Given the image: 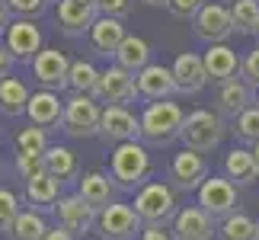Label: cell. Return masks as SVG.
Masks as SVG:
<instances>
[{"label": "cell", "mask_w": 259, "mask_h": 240, "mask_svg": "<svg viewBox=\"0 0 259 240\" xmlns=\"http://www.w3.org/2000/svg\"><path fill=\"white\" fill-rule=\"evenodd\" d=\"M186 115L189 112L179 103H173V99H154V103H147L141 112V141L147 147H170L183 135Z\"/></svg>", "instance_id": "6da1fadb"}, {"label": "cell", "mask_w": 259, "mask_h": 240, "mask_svg": "<svg viewBox=\"0 0 259 240\" xmlns=\"http://www.w3.org/2000/svg\"><path fill=\"white\" fill-rule=\"evenodd\" d=\"M109 173L122 192H138L154 173V160L144 141H125L115 144L109 154Z\"/></svg>", "instance_id": "7a4b0ae2"}, {"label": "cell", "mask_w": 259, "mask_h": 240, "mask_svg": "<svg viewBox=\"0 0 259 240\" xmlns=\"http://www.w3.org/2000/svg\"><path fill=\"white\" fill-rule=\"evenodd\" d=\"M135 212L141 215L144 227H166L179 212V192L166 179H147L135 192Z\"/></svg>", "instance_id": "3957f363"}, {"label": "cell", "mask_w": 259, "mask_h": 240, "mask_svg": "<svg viewBox=\"0 0 259 240\" xmlns=\"http://www.w3.org/2000/svg\"><path fill=\"white\" fill-rule=\"evenodd\" d=\"M227 132H231V125L224 122V115L218 112V109H192V112L186 115V125H183L179 141H183V147L211 154L214 147L224 141Z\"/></svg>", "instance_id": "277c9868"}, {"label": "cell", "mask_w": 259, "mask_h": 240, "mask_svg": "<svg viewBox=\"0 0 259 240\" xmlns=\"http://www.w3.org/2000/svg\"><path fill=\"white\" fill-rule=\"evenodd\" d=\"M99 122H103V106L90 93H71L64 99V122L61 132L67 138H93L99 135Z\"/></svg>", "instance_id": "5b68a950"}, {"label": "cell", "mask_w": 259, "mask_h": 240, "mask_svg": "<svg viewBox=\"0 0 259 240\" xmlns=\"http://www.w3.org/2000/svg\"><path fill=\"white\" fill-rule=\"evenodd\" d=\"M141 231H144V221L135 212V205L112 202V205L99 208V215H96L99 240H138Z\"/></svg>", "instance_id": "8992f818"}, {"label": "cell", "mask_w": 259, "mask_h": 240, "mask_svg": "<svg viewBox=\"0 0 259 240\" xmlns=\"http://www.w3.org/2000/svg\"><path fill=\"white\" fill-rule=\"evenodd\" d=\"M211 176L208 170V160L202 151H192V147H183L179 154L170 157L166 164V183H170L176 192H198V186Z\"/></svg>", "instance_id": "52a82bcc"}, {"label": "cell", "mask_w": 259, "mask_h": 240, "mask_svg": "<svg viewBox=\"0 0 259 240\" xmlns=\"http://www.w3.org/2000/svg\"><path fill=\"white\" fill-rule=\"evenodd\" d=\"M198 205L205 208L214 221H224L231 218L234 212H240V192H237V183L227 179L224 173L221 176H208L202 186H198Z\"/></svg>", "instance_id": "ba28073f"}, {"label": "cell", "mask_w": 259, "mask_h": 240, "mask_svg": "<svg viewBox=\"0 0 259 240\" xmlns=\"http://www.w3.org/2000/svg\"><path fill=\"white\" fill-rule=\"evenodd\" d=\"M192 29H195V35L202 38V42H208V45H224L227 38L234 35L231 7L221 4V0H208V4L195 13Z\"/></svg>", "instance_id": "9c48e42d"}, {"label": "cell", "mask_w": 259, "mask_h": 240, "mask_svg": "<svg viewBox=\"0 0 259 240\" xmlns=\"http://www.w3.org/2000/svg\"><path fill=\"white\" fill-rule=\"evenodd\" d=\"M96 138H103V144L109 147L141 141V115H135L128 106H103V122H99Z\"/></svg>", "instance_id": "30bf717a"}, {"label": "cell", "mask_w": 259, "mask_h": 240, "mask_svg": "<svg viewBox=\"0 0 259 240\" xmlns=\"http://www.w3.org/2000/svg\"><path fill=\"white\" fill-rule=\"evenodd\" d=\"M4 45L10 48V55H13L19 64L32 67L38 52L45 48V35H42V29L35 26V19H13L10 29H7V35H4Z\"/></svg>", "instance_id": "8fae6325"}, {"label": "cell", "mask_w": 259, "mask_h": 240, "mask_svg": "<svg viewBox=\"0 0 259 240\" xmlns=\"http://www.w3.org/2000/svg\"><path fill=\"white\" fill-rule=\"evenodd\" d=\"M96 99H99V103H106V106H132L135 99H141V93H138V77L128 74L125 67H118L112 61L109 67H103Z\"/></svg>", "instance_id": "7c38bea8"}, {"label": "cell", "mask_w": 259, "mask_h": 240, "mask_svg": "<svg viewBox=\"0 0 259 240\" xmlns=\"http://www.w3.org/2000/svg\"><path fill=\"white\" fill-rule=\"evenodd\" d=\"M96 215H99V212L87 202L80 192H67V195H61V202H58V208H55L58 224L67 227V231L77 234V237L96 231Z\"/></svg>", "instance_id": "4fadbf2b"}, {"label": "cell", "mask_w": 259, "mask_h": 240, "mask_svg": "<svg viewBox=\"0 0 259 240\" xmlns=\"http://www.w3.org/2000/svg\"><path fill=\"white\" fill-rule=\"evenodd\" d=\"M32 77L42 90H55L61 93L67 87V77H71V58L58 48H42L38 58L32 61Z\"/></svg>", "instance_id": "5bb4252c"}, {"label": "cell", "mask_w": 259, "mask_h": 240, "mask_svg": "<svg viewBox=\"0 0 259 240\" xmlns=\"http://www.w3.org/2000/svg\"><path fill=\"white\" fill-rule=\"evenodd\" d=\"M170 231H173L176 240H214L218 221L195 202V205H183V208H179L176 218H173V224H170Z\"/></svg>", "instance_id": "9a60e30c"}, {"label": "cell", "mask_w": 259, "mask_h": 240, "mask_svg": "<svg viewBox=\"0 0 259 240\" xmlns=\"http://www.w3.org/2000/svg\"><path fill=\"white\" fill-rule=\"evenodd\" d=\"M250 106H256V90L246 84V80L234 77V80H224V84L214 87V109L221 112L224 118H234L246 112Z\"/></svg>", "instance_id": "2e32d148"}, {"label": "cell", "mask_w": 259, "mask_h": 240, "mask_svg": "<svg viewBox=\"0 0 259 240\" xmlns=\"http://www.w3.org/2000/svg\"><path fill=\"white\" fill-rule=\"evenodd\" d=\"M90 48H93V55L99 58H112L118 55V48H122V42L128 38V29H125V19H115V16H96L93 29H90Z\"/></svg>", "instance_id": "e0dca14e"}, {"label": "cell", "mask_w": 259, "mask_h": 240, "mask_svg": "<svg viewBox=\"0 0 259 240\" xmlns=\"http://www.w3.org/2000/svg\"><path fill=\"white\" fill-rule=\"evenodd\" d=\"M96 16H99V10L83 4V0H58V29H61L67 38L90 35Z\"/></svg>", "instance_id": "ac0fdd59"}, {"label": "cell", "mask_w": 259, "mask_h": 240, "mask_svg": "<svg viewBox=\"0 0 259 240\" xmlns=\"http://www.w3.org/2000/svg\"><path fill=\"white\" fill-rule=\"evenodd\" d=\"M173 77H176V93L183 96H195L202 93L208 84V71H205V58L195 52H179L173 61Z\"/></svg>", "instance_id": "d6986e66"}, {"label": "cell", "mask_w": 259, "mask_h": 240, "mask_svg": "<svg viewBox=\"0 0 259 240\" xmlns=\"http://www.w3.org/2000/svg\"><path fill=\"white\" fill-rule=\"evenodd\" d=\"M26 118L38 128H48V132H55V128H61L64 122V99L55 93V90H42L38 87L32 99H29V109H26Z\"/></svg>", "instance_id": "ffe728a7"}, {"label": "cell", "mask_w": 259, "mask_h": 240, "mask_svg": "<svg viewBox=\"0 0 259 240\" xmlns=\"http://www.w3.org/2000/svg\"><path fill=\"white\" fill-rule=\"evenodd\" d=\"M61 179L52 176L48 170H42V173H35V176H29L26 179V205L29 208H35V212H55L58 202H61Z\"/></svg>", "instance_id": "44dd1931"}, {"label": "cell", "mask_w": 259, "mask_h": 240, "mask_svg": "<svg viewBox=\"0 0 259 240\" xmlns=\"http://www.w3.org/2000/svg\"><path fill=\"white\" fill-rule=\"evenodd\" d=\"M77 192L99 212V208L115 202L118 186H115V179H112L109 170H87V173H80V179H77Z\"/></svg>", "instance_id": "7402d4cb"}, {"label": "cell", "mask_w": 259, "mask_h": 240, "mask_svg": "<svg viewBox=\"0 0 259 240\" xmlns=\"http://www.w3.org/2000/svg\"><path fill=\"white\" fill-rule=\"evenodd\" d=\"M138 77V93L141 99L154 103V99H170L176 93V77H173V67H163V64H147Z\"/></svg>", "instance_id": "603a6c76"}, {"label": "cell", "mask_w": 259, "mask_h": 240, "mask_svg": "<svg viewBox=\"0 0 259 240\" xmlns=\"http://www.w3.org/2000/svg\"><path fill=\"white\" fill-rule=\"evenodd\" d=\"M202 58H205L208 80H214V84H224V80L240 77V64H243V58L237 55L227 42H224V45H208V52H205Z\"/></svg>", "instance_id": "cb8c5ba5"}, {"label": "cell", "mask_w": 259, "mask_h": 240, "mask_svg": "<svg viewBox=\"0 0 259 240\" xmlns=\"http://www.w3.org/2000/svg\"><path fill=\"white\" fill-rule=\"evenodd\" d=\"M224 176L227 179H234L237 186H253L256 179H259V164H256V157H253V147H231V151L224 154Z\"/></svg>", "instance_id": "d4e9b609"}, {"label": "cell", "mask_w": 259, "mask_h": 240, "mask_svg": "<svg viewBox=\"0 0 259 240\" xmlns=\"http://www.w3.org/2000/svg\"><path fill=\"white\" fill-rule=\"evenodd\" d=\"M29 99H32V93H29V87L19 77H4L0 80V115H7V118L26 115Z\"/></svg>", "instance_id": "484cf974"}, {"label": "cell", "mask_w": 259, "mask_h": 240, "mask_svg": "<svg viewBox=\"0 0 259 240\" xmlns=\"http://www.w3.org/2000/svg\"><path fill=\"white\" fill-rule=\"evenodd\" d=\"M45 170L52 176H58L61 183H71V179H80V160L71 147L64 144H52L45 151Z\"/></svg>", "instance_id": "4316f807"}, {"label": "cell", "mask_w": 259, "mask_h": 240, "mask_svg": "<svg viewBox=\"0 0 259 240\" xmlns=\"http://www.w3.org/2000/svg\"><path fill=\"white\" fill-rule=\"evenodd\" d=\"M115 64L125 67L128 74H141L151 64V45L141 35H128L122 42V48H118V55H115Z\"/></svg>", "instance_id": "83f0119b"}, {"label": "cell", "mask_w": 259, "mask_h": 240, "mask_svg": "<svg viewBox=\"0 0 259 240\" xmlns=\"http://www.w3.org/2000/svg\"><path fill=\"white\" fill-rule=\"evenodd\" d=\"M52 231L48 227L45 212H35V208H23L16 218V224L10 227V240H45V234Z\"/></svg>", "instance_id": "f1b7e54d"}, {"label": "cell", "mask_w": 259, "mask_h": 240, "mask_svg": "<svg viewBox=\"0 0 259 240\" xmlns=\"http://www.w3.org/2000/svg\"><path fill=\"white\" fill-rule=\"evenodd\" d=\"M99 77H103V71H99L93 61L74 58V61H71V77H67V90H71V93H90V96H96L99 93Z\"/></svg>", "instance_id": "f546056e"}, {"label": "cell", "mask_w": 259, "mask_h": 240, "mask_svg": "<svg viewBox=\"0 0 259 240\" xmlns=\"http://www.w3.org/2000/svg\"><path fill=\"white\" fill-rule=\"evenodd\" d=\"M218 237L221 240H259V221L246 212H234L231 218L218 221Z\"/></svg>", "instance_id": "4dcf8cb0"}, {"label": "cell", "mask_w": 259, "mask_h": 240, "mask_svg": "<svg viewBox=\"0 0 259 240\" xmlns=\"http://www.w3.org/2000/svg\"><path fill=\"white\" fill-rule=\"evenodd\" d=\"M231 16L237 35H259V0H234Z\"/></svg>", "instance_id": "1f68e13d"}, {"label": "cell", "mask_w": 259, "mask_h": 240, "mask_svg": "<svg viewBox=\"0 0 259 240\" xmlns=\"http://www.w3.org/2000/svg\"><path fill=\"white\" fill-rule=\"evenodd\" d=\"M52 147V132L48 128H38L29 122L26 128H19L16 135V151H26V154H45Z\"/></svg>", "instance_id": "d6a6232c"}, {"label": "cell", "mask_w": 259, "mask_h": 240, "mask_svg": "<svg viewBox=\"0 0 259 240\" xmlns=\"http://www.w3.org/2000/svg\"><path fill=\"white\" fill-rule=\"evenodd\" d=\"M231 135L240 144H246V147H253L259 141V106H250L246 112H240L234 118V122H231Z\"/></svg>", "instance_id": "836d02e7"}, {"label": "cell", "mask_w": 259, "mask_h": 240, "mask_svg": "<svg viewBox=\"0 0 259 240\" xmlns=\"http://www.w3.org/2000/svg\"><path fill=\"white\" fill-rule=\"evenodd\" d=\"M19 212H23V202H19V195L13 189L0 186V234H10V227L16 224Z\"/></svg>", "instance_id": "e575fe53"}, {"label": "cell", "mask_w": 259, "mask_h": 240, "mask_svg": "<svg viewBox=\"0 0 259 240\" xmlns=\"http://www.w3.org/2000/svg\"><path fill=\"white\" fill-rule=\"evenodd\" d=\"M4 4H7L13 19H38V16L48 13L52 0H4Z\"/></svg>", "instance_id": "d590c367"}, {"label": "cell", "mask_w": 259, "mask_h": 240, "mask_svg": "<svg viewBox=\"0 0 259 240\" xmlns=\"http://www.w3.org/2000/svg\"><path fill=\"white\" fill-rule=\"evenodd\" d=\"M13 170L19 179H29L35 173L45 170V154H26V151H16V160H13Z\"/></svg>", "instance_id": "8d00e7d4"}, {"label": "cell", "mask_w": 259, "mask_h": 240, "mask_svg": "<svg viewBox=\"0 0 259 240\" xmlns=\"http://www.w3.org/2000/svg\"><path fill=\"white\" fill-rule=\"evenodd\" d=\"M240 80H246L253 90H259V45L250 48L243 55V64H240Z\"/></svg>", "instance_id": "74e56055"}, {"label": "cell", "mask_w": 259, "mask_h": 240, "mask_svg": "<svg viewBox=\"0 0 259 240\" xmlns=\"http://www.w3.org/2000/svg\"><path fill=\"white\" fill-rule=\"evenodd\" d=\"M208 4V0H170L166 10H170L173 19H195V13Z\"/></svg>", "instance_id": "f35d334b"}, {"label": "cell", "mask_w": 259, "mask_h": 240, "mask_svg": "<svg viewBox=\"0 0 259 240\" xmlns=\"http://www.w3.org/2000/svg\"><path fill=\"white\" fill-rule=\"evenodd\" d=\"M99 13L103 16H115V19H128L135 10V0H99Z\"/></svg>", "instance_id": "ab89813d"}, {"label": "cell", "mask_w": 259, "mask_h": 240, "mask_svg": "<svg viewBox=\"0 0 259 240\" xmlns=\"http://www.w3.org/2000/svg\"><path fill=\"white\" fill-rule=\"evenodd\" d=\"M138 240H176V237H173V231H166V227H144Z\"/></svg>", "instance_id": "60d3db41"}, {"label": "cell", "mask_w": 259, "mask_h": 240, "mask_svg": "<svg viewBox=\"0 0 259 240\" xmlns=\"http://www.w3.org/2000/svg\"><path fill=\"white\" fill-rule=\"evenodd\" d=\"M13 64H16V58L10 55V48H7V45H0V80L10 77V67H13Z\"/></svg>", "instance_id": "b9f144b4"}, {"label": "cell", "mask_w": 259, "mask_h": 240, "mask_svg": "<svg viewBox=\"0 0 259 240\" xmlns=\"http://www.w3.org/2000/svg\"><path fill=\"white\" fill-rule=\"evenodd\" d=\"M45 240H77V234H71L67 227H61V224H58V227H52V231L45 234Z\"/></svg>", "instance_id": "7bdbcfd3"}, {"label": "cell", "mask_w": 259, "mask_h": 240, "mask_svg": "<svg viewBox=\"0 0 259 240\" xmlns=\"http://www.w3.org/2000/svg\"><path fill=\"white\" fill-rule=\"evenodd\" d=\"M10 23H13V19H10V10H7V4H4V0H0V35H7Z\"/></svg>", "instance_id": "ee69618b"}, {"label": "cell", "mask_w": 259, "mask_h": 240, "mask_svg": "<svg viewBox=\"0 0 259 240\" xmlns=\"http://www.w3.org/2000/svg\"><path fill=\"white\" fill-rule=\"evenodd\" d=\"M141 4H147V7H166L170 0H141Z\"/></svg>", "instance_id": "f6af8a7d"}, {"label": "cell", "mask_w": 259, "mask_h": 240, "mask_svg": "<svg viewBox=\"0 0 259 240\" xmlns=\"http://www.w3.org/2000/svg\"><path fill=\"white\" fill-rule=\"evenodd\" d=\"M253 157H256V164H259V141L253 144Z\"/></svg>", "instance_id": "bcb514c9"}, {"label": "cell", "mask_w": 259, "mask_h": 240, "mask_svg": "<svg viewBox=\"0 0 259 240\" xmlns=\"http://www.w3.org/2000/svg\"><path fill=\"white\" fill-rule=\"evenodd\" d=\"M83 4H90V7H99V0H83Z\"/></svg>", "instance_id": "7dc6e473"}, {"label": "cell", "mask_w": 259, "mask_h": 240, "mask_svg": "<svg viewBox=\"0 0 259 240\" xmlns=\"http://www.w3.org/2000/svg\"><path fill=\"white\" fill-rule=\"evenodd\" d=\"M256 106H259V90H256Z\"/></svg>", "instance_id": "c3c4849f"}, {"label": "cell", "mask_w": 259, "mask_h": 240, "mask_svg": "<svg viewBox=\"0 0 259 240\" xmlns=\"http://www.w3.org/2000/svg\"><path fill=\"white\" fill-rule=\"evenodd\" d=\"M221 4H234V0H221Z\"/></svg>", "instance_id": "681fc988"}, {"label": "cell", "mask_w": 259, "mask_h": 240, "mask_svg": "<svg viewBox=\"0 0 259 240\" xmlns=\"http://www.w3.org/2000/svg\"><path fill=\"white\" fill-rule=\"evenodd\" d=\"M0 176H4V164H0Z\"/></svg>", "instance_id": "f907efd6"}, {"label": "cell", "mask_w": 259, "mask_h": 240, "mask_svg": "<svg viewBox=\"0 0 259 240\" xmlns=\"http://www.w3.org/2000/svg\"><path fill=\"white\" fill-rule=\"evenodd\" d=\"M83 240H96V237H83Z\"/></svg>", "instance_id": "816d5d0a"}, {"label": "cell", "mask_w": 259, "mask_h": 240, "mask_svg": "<svg viewBox=\"0 0 259 240\" xmlns=\"http://www.w3.org/2000/svg\"><path fill=\"white\" fill-rule=\"evenodd\" d=\"M0 141H4V132H0Z\"/></svg>", "instance_id": "f5cc1de1"}]
</instances>
